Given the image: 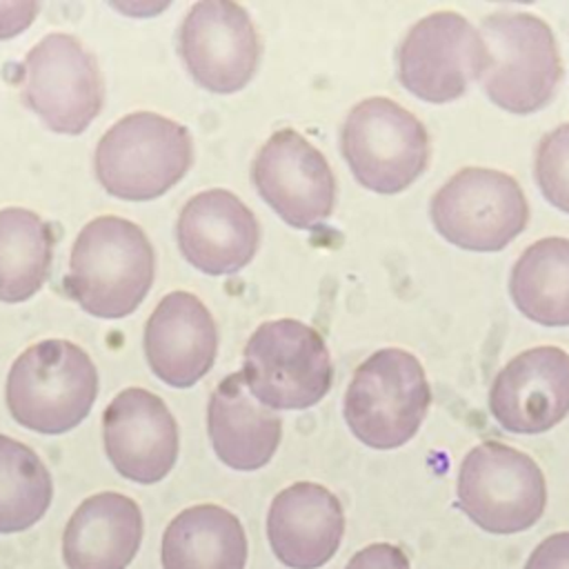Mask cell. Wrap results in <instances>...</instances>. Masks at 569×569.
<instances>
[{
    "instance_id": "cell-1",
    "label": "cell",
    "mask_w": 569,
    "mask_h": 569,
    "mask_svg": "<svg viewBox=\"0 0 569 569\" xmlns=\"http://www.w3.org/2000/svg\"><path fill=\"white\" fill-rule=\"evenodd\" d=\"M153 273L147 233L131 220L100 216L80 229L71 247L64 289L96 318H124L147 298Z\"/></svg>"
},
{
    "instance_id": "cell-2",
    "label": "cell",
    "mask_w": 569,
    "mask_h": 569,
    "mask_svg": "<svg viewBox=\"0 0 569 569\" xmlns=\"http://www.w3.org/2000/svg\"><path fill=\"white\" fill-rule=\"evenodd\" d=\"M98 396V371L87 351L69 340L27 347L7 373L4 400L11 418L38 433L78 427Z\"/></svg>"
},
{
    "instance_id": "cell-3",
    "label": "cell",
    "mask_w": 569,
    "mask_h": 569,
    "mask_svg": "<svg viewBox=\"0 0 569 569\" xmlns=\"http://www.w3.org/2000/svg\"><path fill=\"white\" fill-rule=\"evenodd\" d=\"M191 160L189 129L153 111H136L113 122L93 153L98 182L122 200L162 196L189 171Z\"/></svg>"
},
{
    "instance_id": "cell-4",
    "label": "cell",
    "mask_w": 569,
    "mask_h": 569,
    "mask_svg": "<svg viewBox=\"0 0 569 569\" xmlns=\"http://www.w3.org/2000/svg\"><path fill=\"white\" fill-rule=\"evenodd\" d=\"M487 67L480 76L493 104L509 113L547 107L562 78V60L551 27L531 13L498 11L482 20Z\"/></svg>"
},
{
    "instance_id": "cell-5",
    "label": "cell",
    "mask_w": 569,
    "mask_h": 569,
    "mask_svg": "<svg viewBox=\"0 0 569 569\" xmlns=\"http://www.w3.org/2000/svg\"><path fill=\"white\" fill-rule=\"evenodd\" d=\"M429 382L420 360L398 347L378 349L351 376L345 420L371 449H396L420 429L429 409Z\"/></svg>"
},
{
    "instance_id": "cell-6",
    "label": "cell",
    "mask_w": 569,
    "mask_h": 569,
    "mask_svg": "<svg viewBox=\"0 0 569 569\" xmlns=\"http://www.w3.org/2000/svg\"><path fill=\"white\" fill-rule=\"evenodd\" d=\"M331 356L322 336L293 318L262 322L244 345L242 378L269 409H307L331 387Z\"/></svg>"
},
{
    "instance_id": "cell-7",
    "label": "cell",
    "mask_w": 569,
    "mask_h": 569,
    "mask_svg": "<svg viewBox=\"0 0 569 569\" xmlns=\"http://www.w3.org/2000/svg\"><path fill=\"white\" fill-rule=\"evenodd\" d=\"M340 149L353 178L385 196L407 189L429 164V136L422 122L382 96L351 107L342 122Z\"/></svg>"
},
{
    "instance_id": "cell-8",
    "label": "cell",
    "mask_w": 569,
    "mask_h": 569,
    "mask_svg": "<svg viewBox=\"0 0 569 569\" xmlns=\"http://www.w3.org/2000/svg\"><path fill=\"white\" fill-rule=\"evenodd\" d=\"M458 505L489 533H518L538 522L547 485L538 462L502 442H480L460 462Z\"/></svg>"
},
{
    "instance_id": "cell-9",
    "label": "cell",
    "mask_w": 569,
    "mask_h": 569,
    "mask_svg": "<svg viewBox=\"0 0 569 569\" xmlns=\"http://www.w3.org/2000/svg\"><path fill=\"white\" fill-rule=\"evenodd\" d=\"M429 213L447 242L467 251H500L525 229L529 204L509 173L467 167L433 193Z\"/></svg>"
},
{
    "instance_id": "cell-10",
    "label": "cell",
    "mask_w": 569,
    "mask_h": 569,
    "mask_svg": "<svg viewBox=\"0 0 569 569\" xmlns=\"http://www.w3.org/2000/svg\"><path fill=\"white\" fill-rule=\"evenodd\" d=\"M22 100L51 131L82 133L104 100L93 53L76 36H44L22 62Z\"/></svg>"
},
{
    "instance_id": "cell-11",
    "label": "cell",
    "mask_w": 569,
    "mask_h": 569,
    "mask_svg": "<svg viewBox=\"0 0 569 569\" xmlns=\"http://www.w3.org/2000/svg\"><path fill=\"white\" fill-rule=\"evenodd\" d=\"M398 78L405 89L425 102L460 98L487 67V47L473 24L456 11H436L420 18L402 38Z\"/></svg>"
},
{
    "instance_id": "cell-12",
    "label": "cell",
    "mask_w": 569,
    "mask_h": 569,
    "mask_svg": "<svg viewBox=\"0 0 569 569\" xmlns=\"http://www.w3.org/2000/svg\"><path fill=\"white\" fill-rule=\"evenodd\" d=\"M260 198L291 227L322 224L336 204V178L327 158L296 129H278L251 167Z\"/></svg>"
},
{
    "instance_id": "cell-13",
    "label": "cell",
    "mask_w": 569,
    "mask_h": 569,
    "mask_svg": "<svg viewBox=\"0 0 569 569\" xmlns=\"http://www.w3.org/2000/svg\"><path fill=\"white\" fill-rule=\"evenodd\" d=\"M178 44L191 78L213 93L240 91L260 58L258 31L231 0L196 2L180 24Z\"/></svg>"
},
{
    "instance_id": "cell-14",
    "label": "cell",
    "mask_w": 569,
    "mask_h": 569,
    "mask_svg": "<svg viewBox=\"0 0 569 569\" xmlns=\"http://www.w3.org/2000/svg\"><path fill=\"white\" fill-rule=\"evenodd\" d=\"M104 453L113 469L140 485L160 482L176 465L180 436L164 400L147 389L120 391L102 413Z\"/></svg>"
},
{
    "instance_id": "cell-15",
    "label": "cell",
    "mask_w": 569,
    "mask_h": 569,
    "mask_svg": "<svg viewBox=\"0 0 569 569\" xmlns=\"http://www.w3.org/2000/svg\"><path fill=\"white\" fill-rule=\"evenodd\" d=\"M489 409L511 433H542L569 413V353L533 347L511 358L493 378Z\"/></svg>"
},
{
    "instance_id": "cell-16",
    "label": "cell",
    "mask_w": 569,
    "mask_h": 569,
    "mask_svg": "<svg viewBox=\"0 0 569 569\" xmlns=\"http://www.w3.org/2000/svg\"><path fill=\"white\" fill-rule=\"evenodd\" d=\"M176 238L184 260L198 271L229 276L244 269L256 256L260 224L236 193L204 189L184 202Z\"/></svg>"
},
{
    "instance_id": "cell-17",
    "label": "cell",
    "mask_w": 569,
    "mask_h": 569,
    "mask_svg": "<svg viewBox=\"0 0 569 569\" xmlns=\"http://www.w3.org/2000/svg\"><path fill=\"white\" fill-rule=\"evenodd\" d=\"M218 331L211 311L189 291L167 293L144 327V356L151 371L171 387L196 385L213 365Z\"/></svg>"
},
{
    "instance_id": "cell-18",
    "label": "cell",
    "mask_w": 569,
    "mask_h": 569,
    "mask_svg": "<svg viewBox=\"0 0 569 569\" xmlns=\"http://www.w3.org/2000/svg\"><path fill=\"white\" fill-rule=\"evenodd\" d=\"M342 533V505L318 482H293L269 505L267 540L276 558L291 569L327 565L336 556Z\"/></svg>"
},
{
    "instance_id": "cell-19",
    "label": "cell",
    "mask_w": 569,
    "mask_h": 569,
    "mask_svg": "<svg viewBox=\"0 0 569 569\" xmlns=\"http://www.w3.org/2000/svg\"><path fill=\"white\" fill-rule=\"evenodd\" d=\"M144 533L142 511L124 493L102 491L84 498L62 533L67 569H127Z\"/></svg>"
},
{
    "instance_id": "cell-20",
    "label": "cell",
    "mask_w": 569,
    "mask_h": 569,
    "mask_svg": "<svg viewBox=\"0 0 569 569\" xmlns=\"http://www.w3.org/2000/svg\"><path fill=\"white\" fill-rule=\"evenodd\" d=\"M207 429L216 456L236 471L264 467L282 436L280 416L249 391L242 371L222 378L211 393Z\"/></svg>"
},
{
    "instance_id": "cell-21",
    "label": "cell",
    "mask_w": 569,
    "mask_h": 569,
    "mask_svg": "<svg viewBox=\"0 0 569 569\" xmlns=\"http://www.w3.org/2000/svg\"><path fill=\"white\" fill-rule=\"evenodd\" d=\"M247 533L229 509L193 505L171 518L160 542L162 569H244Z\"/></svg>"
},
{
    "instance_id": "cell-22",
    "label": "cell",
    "mask_w": 569,
    "mask_h": 569,
    "mask_svg": "<svg viewBox=\"0 0 569 569\" xmlns=\"http://www.w3.org/2000/svg\"><path fill=\"white\" fill-rule=\"evenodd\" d=\"M513 305L545 327L569 325V238H540L513 262L509 273Z\"/></svg>"
},
{
    "instance_id": "cell-23",
    "label": "cell",
    "mask_w": 569,
    "mask_h": 569,
    "mask_svg": "<svg viewBox=\"0 0 569 569\" xmlns=\"http://www.w3.org/2000/svg\"><path fill=\"white\" fill-rule=\"evenodd\" d=\"M53 233L47 220L22 207L0 209V302H24L47 280Z\"/></svg>"
},
{
    "instance_id": "cell-24",
    "label": "cell",
    "mask_w": 569,
    "mask_h": 569,
    "mask_svg": "<svg viewBox=\"0 0 569 569\" xmlns=\"http://www.w3.org/2000/svg\"><path fill=\"white\" fill-rule=\"evenodd\" d=\"M53 480L40 456L0 433V533L33 527L49 509Z\"/></svg>"
},
{
    "instance_id": "cell-25",
    "label": "cell",
    "mask_w": 569,
    "mask_h": 569,
    "mask_svg": "<svg viewBox=\"0 0 569 569\" xmlns=\"http://www.w3.org/2000/svg\"><path fill=\"white\" fill-rule=\"evenodd\" d=\"M533 171L547 202L569 213V122L540 138Z\"/></svg>"
},
{
    "instance_id": "cell-26",
    "label": "cell",
    "mask_w": 569,
    "mask_h": 569,
    "mask_svg": "<svg viewBox=\"0 0 569 569\" xmlns=\"http://www.w3.org/2000/svg\"><path fill=\"white\" fill-rule=\"evenodd\" d=\"M345 569H411L407 553L389 542H373L360 549Z\"/></svg>"
},
{
    "instance_id": "cell-27",
    "label": "cell",
    "mask_w": 569,
    "mask_h": 569,
    "mask_svg": "<svg viewBox=\"0 0 569 569\" xmlns=\"http://www.w3.org/2000/svg\"><path fill=\"white\" fill-rule=\"evenodd\" d=\"M525 569H569V531L545 538L531 551Z\"/></svg>"
},
{
    "instance_id": "cell-28",
    "label": "cell",
    "mask_w": 569,
    "mask_h": 569,
    "mask_svg": "<svg viewBox=\"0 0 569 569\" xmlns=\"http://www.w3.org/2000/svg\"><path fill=\"white\" fill-rule=\"evenodd\" d=\"M38 13L33 0H0V40L13 38L24 31Z\"/></svg>"
}]
</instances>
